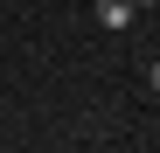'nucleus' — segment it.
Segmentation results:
<instances>
[{
  "instance_id": "f257e3e1",
  "label": "nucleus",
  "mask_w": 160,
  "mask_h": 153,
  "mask_svg": "<svg viewBox=\"0 0 160 153\" xmlns=\"http://www.w3.org/2000/svg\"><path fill=\"white\" fill-rule=\"evenodd\" d=\"M91 21H98V28H112V35H125V28H132V0H98Z\"/></svg>"
},
{
  "instance_id": "7ed1b4c3",
  "label": "nucleus",
  "mask_w": 160,
  "mask_h": 153,
  "mask_svg": "<svg viewBox=\"0 0 160 153\" xmlns=\"http://www.w3.org/2000/svg\"><path fill=\"white\" fill-rule=\"evenodd\" d=\"M132 7H160V0H132Z\"/></svg>"
},
{
  "instance_id": "f03ea898",
  "label": "nucleus",
  "mask_w": 160,
  "mask_h": 153,
  "mask_svg": "<svg viewBox=\"0 0 160 153\" xmlns=\"http://www.w3.org/2000/svg\"><path fill=\"white\" fill-rule=\"evenodd\" d=\"M146 84H153V91H160V63H146Z\"/></svg>"
}]
</instances>
